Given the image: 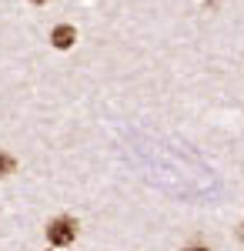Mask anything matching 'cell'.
Instances as JSON below:
<instances>
[{"label": "cell", "instance_id": "1", "mask_svg": "<svg viewBox=\"0 0 244 251\" xmlns=\"http://www.w3.org/2000/svg\"><path fill=\"white\" fill-rule=\"evenodd\" d=\"M74 238H77V221L74 218H54V221L47 225V241L57 245V248L71 245Z\"/></svg>", "mask_w": 244, "mask_h": 251}, {"label": "cell", "instance_id": "2", "mask_svg": "<svg viewBox=\"0 0 244 251\" xmlns=\"http://www.w3.org/2000/svg\"><path fill=\"white\" fill-rule=\"evenodd\" d=\"M74 40H77V30L71 27V24H60V27H54V34H50V44H54L57 50L74 47Z\"/></svg>", "mask_w": 244, "mask_h": 251}, {"label": "cell", "instance_id": "4", "mask_svg": "<svg viewBox=\"0 0 244 251\" xmlns=\"http://www.w3.org/2000/svg\"><path fill=\"white\" fill-rule=\"evenodd\" d=\"M30 3H47V0H30Z\"/></svg>", "mask_w": 244, "mask_h": 251}, {"label": "cell", "instance_id": "3", "mask_svg": "<svg viewBox=\"0 0 244 251\" xmlns=\"http://www.w3.org/2000/svg\"><path fill=\"white\" fill-rule=\"evenodd\" d=\"M14 168H17V161H14L10 154H3V151H0V177H7V174H14Z\"/></svg>", "mask_w": 244, "mask_h": 251}, {"label": "cell", "instance_id": "5", "mask_svg": "<svg viewBox=\"0 0 244 251\" xmlns=\"http://www.w3.org/2000/svg\"><path fill=\"white\" fill-rule=\"evenodd\" d=\"M191 251H204V248H191Z\"/></svg>", "mask_w": 244, "mask_h": 251}]
</instances>
